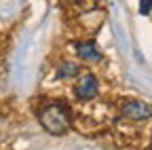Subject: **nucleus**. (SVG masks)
I'll return each instance as SVG.
<instances>
[{"mask_svg": "<svg viewBox=\"0 0 152 150\" xmlns=\"http://www.w3.org/2000/svg\"><path fill=\"white\" fill-rule=\"evenodd\" d=\"M40 125L53 135H64L70 129V112L66 104H53L40 112Z\"/></svg>", "mask_w": 152, "mask_h": 150, "instance_id": "obj_1", "label": "nucleus"}, {"mask_svg": "<svg viewBox=\"0 0 152 150\" xmlns=\"http://www.w3.org/2000/svg\"><path fill=\"white\" fill-rule=\"evenodd\" d=\"M97 78L93 76V74H83V76L76 80V87H74V93H76V97L87 102V100H93L95 95H97Z\"/></svg>", "mask_w": 152, "mask_h": 150, "instance_id": "obj_2", "label": "nucleus"}, {"mask_svg": "<svg viewBox=\"0 0 152 150\" xmlns=\"http://www.w3.org/2000/svg\"><path fill=\"white\" fill-rule=\"evenodd\" d=\"M123 114L127 119H131V121H146V119L152 116V108L146 106L144 102H135V100H133V102H127L123 106Z\"/></svg>", "mask_w": 152, "mask_h": 150, "instance_id": "obj_3", "label": "nucleus"}, {"mask_svg": "<svg viewBox=\"0 0 152 150\" xmlns=\"http://www.w3.org/2000/svg\"><path fill=\"white\" fill-rule=\"evenodd\" d=\"M76 51H78V55L83 59H87V61H99L102 59V53L95 49L93 42H80L78 47H76Z\"/></svg>", "mask_w": 152, "mask_h": 150, "instance_id": "obj_4", "label": "nucleus"}, {"mask_svg": "<svg viewBox=\"0 0 152 150\" xmlns=\"http://www.w3.org/2000/svg\"><path fill=\"white\" fill-rule=\"evenodd\" d=\"M78 72H80V66H78V64H74V61H66V64L59 68V72H57V78H59V80H66V78L76 76Z\"/></svg>", "mask_w": 152, "mask_h": 150, "instance_id": "obj_5", "label": "nucleus"}, {"mask_svg": "<svg viewBox=\"0 0 152 150\" xmlns=\"http://www.w3.org/2000/svg\"><path fill=\"white\" fill-rule=\"evenodd\" d=\"M150 9H152V0H142V2H140V13L142 15H148Z\"/></svg>", "mask_w": 152, "mask_h": 150, "instance_id": "obj_6", "label": "nucleus"}]
</instances>
